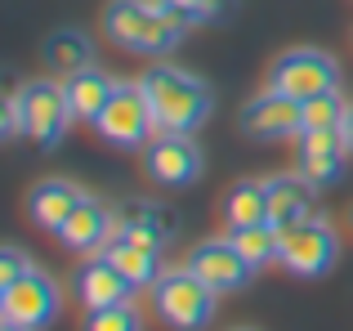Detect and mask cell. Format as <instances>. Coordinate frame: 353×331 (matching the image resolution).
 <instances>
[{
	"instance_id": "6da1fadb",
	"label": "cell",
	"mask_w": 353,
	"mask_h": 331,
	"mask_svg": "<svg viewBox=\"0 0 353 331\" xmlns=\"http://www.w3.org/2000/svg\"><path fill=\"white\" fill-rule=\"evenodd\" d=\"M188 18L165 9L161 0H108L103 32L117 50L139 54V59H165L188 41Z\"/></svg>"
},
{
	"instance_id": "7a4b0ae2",
	"label": "cell",
	"mask_w": 353,
	"mask_h": 331,
	"mask_svg": "<svg viewBox=\"0 0 353 331\" xmlns=\"http://www.w3.org/2000/svg\"><path fill=\"white\" fill-rule=\"evenodd\" d=\"M143 94L152 108L157 134H197L210 121V108H215V90L188 68H174V63H157L143 72Z\"/></svg>"
},
{
	"instance_id": "3957f363",
	"label": "cell",
	"mask_w": 353,
	"mask_h": 331,
	"mask_svg": "<svg viewBox=\"0 0 353 331\" xmlns=\"http://www.w3.org/2000/svg\"><path fill=\"white\" fill-rule=\"evenodd\" d=\"M152 314L170 331H206L219 314V291L201 282L188 264L161 269V278L152 282Z\"/></svg>"
},
{
	"instance_id": "277c9868",
	"label": "cell",
	"mask_w": 353,
	"mask_h": 331,
	"mask_svg": "<svg viewBox=\"0 0 353 331\" xmlns=\"http://www.w3.org/2000/svg\"><path fill=\"white\" fill-rule=\"evenodd\" d=\"M336 260H340V233L327 215H309L300 224L282 228V255H277V264L291 278H300V282L327 278L336 269Z\"/></svg>"
},
{
	"instance_id": "5b68a950",
	"label": "cell",
	"mask_w": 353,
	"mask_h": 331,
	"mask_svg": "<svg viewBox=\"0 0 353 331\" xmlns=\"http://www.w3.org/2000/svg\"><path fill=\"white\" fill-rule=\"evenodd\" d=\"M94 134L117 152H139L157 139L152 108H148V94L139 81H117V94L108 99L103 117L94 121Z\"/></svg>"
},
{
	"instance_id": "8992f818",
	"label": "cell",
	"mask_w": 353,
	"mask_h": 331,
	"mask_svg": "<svg viewBox=\"0 0 353 331\" xmlns=\"http://www.w3.org/2000/svg\"><path fill=\"white\" fill-rule=\"evenodd\" d=\"M268 90L291 99H318L340 90V63L327 50H313V45H295V50L277 54L273 68H268Z\"/></svg>"
},
{
	"instance_id": "52a82bcc",
	"label": "cell",
	"mask_w": 353,
	"mask_h": 331,
	"mask_svg": "<svg viewBox=\"0 0 353 331\" xmlns=\"http://www.w3.org/2000/svg\"><path fill=\"white\" fill-rule=\"evenodd\" d=\"M18 94H23V112H27V139H32L41 152H54L63 139H68L72 121H77L63 81H45V77L27 81V86H18Z\"/></svg>"
},
{
	"instance_id": "ba28073f",
	"label": "cell",
	"mask_w": 353,
	"mask_h": 331,
	"mask_svg": "<svg viewBox=\"0 0 353 331\" xmlns=\"http://www.w3.org/2000/svg\"><path fill=\"white\" fill-rule=\"evenodd\" d=\"M237 126L246 139L259 143H277V139H300L304 134V103L291 94H277V90H264L250 103H241Z\"/></svg>"
},
{
	"instance_id": "9c48e42d",
	"label": "cell",
	"mask_w": 353,
	"mask_h": 331,
	"mask_svg": "<svg viewBox=\"0 0 353 331\" xmlns=\"http://www.w3.org/2000/svg\"><path fill=\"white\" fill-rule=\"evenodd\" d=\"M143 166L161 188H192L206 170V152L192 134H157L143 148Z\"/></svg>"
},
{
	"instance_id": "30bf717a",
	"label": "cell",
	"mask_w": 353,
	"mask_h": 331,
	"mask_svg": "<svg viewBox=\"0 0 353 331\" xmlns=\"http://www.w3.org/2000/svg\"><path fill=\"white\" fill-rule=\"evenodd\" d=\"M59 309H63V296H59V287H54V278L41 273V269H32L27 278H18L14 287L0 291V318H9V323H18V327L45 331L59 318Z\"/></svg>"
},
{
	"instance_id": "8fae6325",
	"label": "cell",
	"mask_w": 353,
	"mask_h": 331,
	"mask_svg": "<svg viewBox=\"0 0 353 331\" xmlns=\"http://www.w3.org/2000/svg\"><path fill=\"white\" fill-rule=\"evenodd\" d=\"M188 269L197 273L201 282H210L219 296L250 287V278H255V269H250L246 255H241L237 246L228 242V233H224V237H206V242L192 246V251H188Z\"/></svg>"
},
{
	"instance_id": "7c38bea8",
	"label": "cell",
	"mask_w": 353,
	"mask_h": 331,
	"mask_svg": "<svg viewBox=\"0 0 353 331\" xmlns=\"http://www.w3.org/2000/svg\"><path fill=\"white\" fill-rule=\"evenodd\" d=\"M59 246L68 255H99L108 242L117 237V206H108V201L99 197H81V206L68 215V224L59 228Z\"/></svg>"
},
{
	"instance_id": "4fadbf2b",
	"label": "cell",
	"mask_w": 353,
	"mask_h": 331,
	"mask_svg": "<svg viewBox=\"0 0 353 331\" xmlns=\"http://www.w3.org/2000/svg\"><path fill=\"white\" fill-rule=\"evenodd\" d=\"M349 143L340 130H304L300 148H295V170L304 179H313L318 188H336L349 170Z\"/></svg>"
},
{
	"instance_id": "5bb4252c",
	"label": "cell",
	"mask_w": 353,
	"mask_h": 331,
	"mask_svg": "<svg viewBox=\"0 0 353 331\" xmlns=\"http://www.w3.org/2000/svg\"><path fill=\"white\" fill-rule=\"evenodd\" d=\"M77 300L85 309H112V305H130V296H134V282L125 278V273L117 269L112 260H108L103 251L99 255H85V264L77 269Z\"/></svg>"
},
{
	"instance_id": "9a60e30c",
	"label": "cell",
	"mask_w": 353,
	"mask_h": 331,
	"mask_svg": "<svg viewBox=\"0 0 353 331\" xmlns=\"http://www.w3.org/2000/svg\"><path fill=\"white\" fill-rule=\"evenodd\" d=\"M174 233H179V219H174L170 206H161V201L130 197L125 206H117V237H125V242L165 251V242H170Z\"/></svg>"
},
{
	"instance_id": "2e32d148",
	"label": "cell",
	"mask_w": 353,
	"mask_h": 331,
	"mask_svg": "<svg viewBox=\"0 0 353 331\" xmlns=\"http://www.w3.org/2000/svg\"><path fill=\"white\" fill-rule=\"evenodd\" d=\"M268 224L277 228H291L300 219L318 215V183L304 179L300 170L291 174H268Z\"/></svg>"
},
{
	"instance_id": "e0dca14e",
	"label": "cell",
	"mask_w": 353,
	"mask_h": 331,
	"mask_svg": "<svg viewBox=\"0 0 353 331\" xmlns=\"http://www.w3.org/2000/svg\"><path fill=\"white\" fill-rule=\"evenodd\" d=\"M81 197H85V188H77L72 179H41L27 192V219L45 233H59L68 215L81 206Z\"/></svg>"
},
{
	"instance_id": "ac0fdd59",
	"label": "cell",
	"mask_w": 353,
	"mask_h": 331,
	"mask_svg": "<svg viewBox=\"0 0 353 331\" xmlns=\"http://www.w3.org/2000/svg\"><path fill=\"white\" fill-rule=\"evenodd\" d=\"M63 90H68V103H72V117L85 126H94L103 117L108 99L117 94V81L108 77L103 68H81L72 77H63Z\"/></svg>"
},
{
	"instance_id": "d6986e66",
	"label": "cell",
	"mask_w": 353,
	"mask_h": 331,
	"mask_svg": "<svg viewBox=\"0 0 353 331\" xmlns=\"http://www.w3.org/2000/svg\"><path fill=\"white\" fill-rule=\"evenodd\" d=\"M41 59H45V68H54L59 77H72V72H81V68H94L99 45H94V36L81 32V27H59V32L45 36Z\"/></svg>"
},
{
	"instance_id": "ffe728a7",
	"label": "cell",
	"mask_w": 353,
	"mask_h": 331,
	"mask_svg": "<svg viewBox=\"0 0 353 331\" xmlns=\"http://www.w3.org/2000/svg\"><path fill=\"white\" fill-rule=\"evenodd\" d=\"M103 255L117 264L121 273H125L130 282H134L139 291H152V282L161 278V251H152V246H139V242H125V237H112V242L103 246Z\"/></svg>"
},
{
	"instance_id": "44dd1931",
	"label": "cell",
	"mask_w": 353,
	"mask_h": 331,
	"mask_svg": "<svg viewBox=\"0 0 353 331\" xmlns=\"http://www.w3.org/2000/svg\"><path fill=\"white\" fill-rule=\"evenodd\" d=\"M228 242L237 246L241 255H246L250 269H268V264H277V255H282V228L268 224V219H259V224H233L228 228Z\"/></svg>"
},
{
	"instance_id": "7402d4cb",
	"label": "cell",
	"mask_w": 353,
	"mask_h": 331,
	"mask_svg": "<svg viewBox=\"0 0 353 331\" xmlns=\"http://www.w3.org/2000/svg\"><path fill=\"white\" fill-rule=\"evenodd\" d=\"M224 219H228V228L268 219V183L264 179H237L224 197Z\"/></svg>"
},
{
	"instance_id": "603a6c76",
	"label": "cell",
	"mask_w": 353,
	"mask_h": 331,
	"mask_svg": "<svg viewBox=\"0 0 353 331\" xmlns=\"http://www.w3.org/2000/svg\"><path fill=\"white\" fill-rule=\"evenodd\" d=\"M345 112H349V103H345L340 90L318 94V99H304V130H340Z\"/></svg>"
},
{
	"instance_id": "cb8c5ba5",
	"label": "cell",
	"mask_w": 353,
	"mask_h": 331,
	"mask_svg": "<svg viewBox=\"0 0 353 331\" xmlns=\"http://www.w3.org/2000/svg\"><path fill=\"white\" fill-rule=\"evenodd\" d=\"M81 331H143L134 305H112V309H85V323Z\"/></svg>"
},
{
	"instance_id": "d4e9b609",
	"label": "cell",
	"mask_w": 353,
	"mask_h": 331,
	"mask_svg": "<svg viewBox=\"0 0 353 331\" xmlns=\"http://www.w3.org/2000/svg\"><path fill=\"white\" fill-rule=\"evenodd\" d=\"M165 9H174L179 18H188L192 27L197 23H224L228 14H233L237 0H161Z\"/></svg>"
},
{
	"instance_id": "484cf974",
	"label": "cell",
	"mask_w": 353,
	"mask_h": 331,
	"mask_svg": "<svg viewBox=\"0 0 353 331\" xmlns=\"http://www.w3.org/2000/svg\"><path fill=\"white\" fill-rule=\"evenodd\" d=\"M0 134H5L9 143L27 139V112H23V94H18V90L0 103Z\"/></svg>"
},
{
	"instance_id": "4316f807",
	"label": "cell",
	"mask_w": 353,
	"mask_h": 331,
	"mask_svg": "<svg viewBox=\"0 0 353 331\" xmlns=\"http://www.w3.org/2000/svg\"><path fill=\"white\" fill-rule=\"evenodd\" d=\"M32 269H36V264L27 260V251H23V246H5V251H0V291H5V287H14L18 278H27Z\"/></svg>"
},
{
	"instance_id": "83f0119b",
	"label": "cell",
	"mask_w": 353,
	"mask_h": 331,
	"mask_svg": "<svg viewBox=\"0 0 353 331\" xmlns=\"http://www.w3.org/2000/svg\"><path fill=\"white\" fill-rule=\"evenodd\" d=\"M340 134H345V143H349V152H353V103H349L345 121H340Z\"/></svg>"
},
{
	"instance_id": "f1b7e54d",
	"label": "cell",
	"mask_w": 353,
	"mask_h": 331,
	"mask_svg": "<svg viewBox=\"0 0 353 331\" xmlns=\"http://www.w3.org/2000/svg\"><path fill=\"white\" fill-rule=\"evenodd\" d=\"M0 331H32V327H18V323H9V318H0Z\"/></svg>"
},
{
	"instance_id": "f546056e",
	"label": "cell",
	"mask_w": 353,
	"mask_h": 331,
	"mask_svg": "<svg viewBox=\"0 0 353 331\" xmlns=\"http://www.w3.org/2000/svg\"><path fill=\"white\" fill-rule=\"evenodd\" d=\"M349 224H353V206H349Z\"/></svg>"
},
{
	"instance_id": "4dcf8cb0",
	"label": "cell",
	"mask_w": 353,
	"mask_h": 331,
	"mask_svg": "<svg viewBox=\"0 0 353 331\" xmlns=\"http://www.w3.org/2000/svg\"><path fill=\"white\" fill-rule=\"evenodd\" d=\"M233 331H250V327H233Z\"/></svg>"
}]
</instances>
